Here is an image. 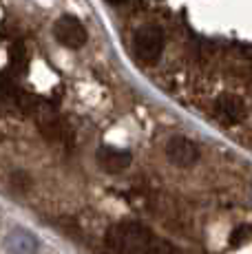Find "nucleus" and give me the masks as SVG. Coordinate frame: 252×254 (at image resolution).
<instances>
[{
  "label": "nucleus",
  "instance_id": "obj_1",
  "mask_svg": "<svg viewBox=\"0 0 252 254\" xmlns=\"http://www.w3.org/2000/svg\"><path fill=\"white\" fill-rule=\"evenodd\" d=\"M104 241L109 250L118 254H142L148 243L153 241V234L146 226L137 221H122L109 228Z\"/></svg>",
  "mask_w": 252,
  "mask_h": 254
},
{
  "label": "nucleus",
  "instance_id": "obj_2",
  "mask_svg": "<svg viewBox=\"0 0 252 254\" xmlns=\"http://www.w3.org/2000/svg\"><path fill=\"white\" fill-rule=\"evenodd\" d=\"M133 49L135 56L142 62H155L159 60L164 51V33L157 27H142L137 29L133 38Z\"/></svg>",
  "mask_w": 252,
  "mask_h": 254
},
{
  "label": "nucleus",
  "instance_id": "obj_3",
  "mask_svg": "<svg viewBox=\"0 0 252 254\" xmlns=\"http://www.w3.org/2000/svg\"><path fill=\"white\" fill-rule=\"evenodd\" d=\"M53 36L60 45H64L66 49H77L89 40V33L82 27V22L73 16H62L60 20L53 27Z\"/></svg>",
  "mask_w": 252,
  "mask_h": 254
},
{
  "label": "nucleus",
  "instance_id": "obj_4",
  "mask_svg": "<svg viewBox=\"0 0 252 254\" xmlns=\"http://www.w3.org/2000/svg\"><path fill=\"white\" fill-rule=\"evenodd\" d=\"M166 157H168V162L179 166V168H188V166L197 164L199 148H197L195 141L177 135V137H171L166 141Z\"/></svg>",
  "mask_w": 252,
  "mask_h": 254
},
{
  "label": "nucleus",
  "instance_id": "obj_5",
  "mask_svg": "<svg viewBox=\"0 0 252 254\" xmlns=\"http://www.w3.org/2000/svg\"><path fill=\"white\" fill-rule=\"evenodd\" d=\"M2 248L7 254H38L40 241L36 234L25 230V228H13L2 239Z\"/></svg>",
  "mask_w": 252,
  "mask_h": 254
},
{
  "label": "nucleus",
  "instance_id": "obj_6",
  "mask_svg": "<svg viewBox=\"0 0 252 254\" xmlns=\"http://www.w3.org/2000/svg\"><path fill=\"white\" fill-rule=\"evenodd\" d=\"M38 128H40V133L49 141H64L69 137V128H66L64 122L53 113V111L38 109Z\"/></svg>",
  "mask_w": 252,
  "mask_h": 254
},
{
  "label": "nucleus",
  "instance_id": "obj_7",
  "mask_svg": "<svg viewBox=\"0 0 252 254\" xmlns=\"http://www.w3.org/2000/svg\"><path fill=\"white\" fill-rule=\"evenodd\" d=\"M98 162L104 170L109 173H120V170L128 168L133 157H130L128 150H122V148H111V146H102L98 150Z\"/></svg>",
  "mask_w": 252,
  "mask_h": 254
},
{
  "label": "nucleus",
  "instance_id": "obj_8",
  "mask_svg": "<svg viewBox=\"0 0 252 254\" xmlns=\"http://www.w3.org/2000/svg\"><path fill=\"white\" fill-rule=\"evenodd\" d=\"M215 111H217V117H219L224 124H237V122L244 120L246 115V106L239 97L235 95H224L217 100L215 104Z\"/></svg>",
  "mask_w": 252,
  "mask_h": 254
},
{
  "label": "nucleus",
  "instance_id": "obj_9",
  "mask_svg": "<svg viewBox=\"0 0 252 254\" xmlns=\"http://www.w3.org/2000/svg\"><path fill=\"white\" fill-rule=\"evenodd\" d=\"M31 177H29V173H22V170H13L11 175H9V186H11L16 192H27L29 188H31Z\"/></svg>",
  "mask_w": 252,
  "mask_h": 254
},
{
  "label": "nucleus",
  "instance_id": "obj_10",
  "mask_svg": "<svg viewBox=\"0 0 252 254\" xmlns=\"http://www.w3.org/2000/svg\"><path fill=\"white\" fill-rule=\"evenodd\" d=\"M142 254H184L179 248L171 246V243H148L146 250H144Z\"/></svg>",
  "mask_w": 252,
  "mask_h": 254
},
{
  "label": "nucleus",
  "instance_id": "obj_11",
  "mask_svg": "<svg viewBox=\"0 0 252 254\" xmlns=\"http://www.w3.org/2000/svg\"><path fill=\"white\" fill-rule=\"evenodd\" d=\"M248 234H250V228L248 226H241V230H239V234H232V239H237V243L241 241V239H248Z\"/></svg>",
  "mask_w": 252,
  "mask_h": 254
},
{
  "label": "nucleus",
  "instance_id": "obj_12",
  "mask_svg": "<svg viewBox=\"0 0 252 254\" xmlns=\"http://www.w3.org/2000/svg\"><path fill=\"white\" fill-rule=\"evenodd\" d=\"M111 4H122V2H126V0H109Z\"/></svg>",
  "mask_w": 252,
  "mask_h": 254
}]
</instances>
